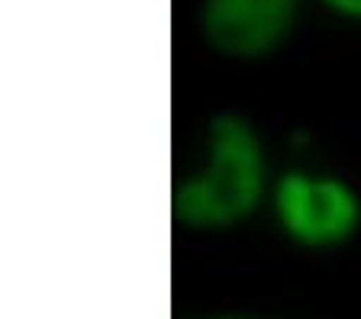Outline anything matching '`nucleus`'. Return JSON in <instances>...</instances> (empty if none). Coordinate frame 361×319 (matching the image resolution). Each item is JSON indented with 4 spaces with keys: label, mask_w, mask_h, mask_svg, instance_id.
<instances>
[{
    "label": "nucleus",
    "mask_w": 361,
    "mask_h": 319,
    "mask_svg": "<svg viewBox=\"0 0 361 319\" xmlns=\"http://www.w3.org/2000/svg\"><path fill=\"white\" fill-rule=\"evenodd\" d=\"M262 194V152L239 116L210 126V168L174 190V216L188 226H229L242 220Z\"/></svg>",
    "instance_id": "f257e3e1"
},
{
    "label": "nucleus",
    "mask_w": 361,
    "mask_h": 319,
    "mask_svg": "<svg viewBox=\"0 0 361 319\" xmlns=\"http://www.w3.org/2000/svg\"><path fill=\"white\" fill-rule=\"evenodd\" d=\"M278 216L300 245L326 249L352 236L358 223V204L345 184L287 175L278 184Z\"/></svg>",
    "instance_id": "f03ea898"
},
{
    "label": "nucleus",
    "mask_w": 361,
    "mask_h": 319,
    "mask_svg": "<svg viewBox=\"0 0 361 319\" xmlns=\"http://www.w3.org/2000/svg\"><path fill=\"white\" fill-rule=\"evenodd\" d=\"M297 0H203L200 30L213 49L255 58L287 36Z\"/></svg>",
    "instance_id": "7ed1b4c3"
},
{
    "label": "nucleus",
    "mask_w": 361,
    "mask_h": 319,
    "mask_svg": "<svg viewBox=\"0 0 361 319\" xmlns=\"http://www.w3.org/2000/svg\"><path fill=\"white\" fill-rule=\"evenodd\" d=\"M329 10L342 16H352V20H361V0H323Z\"/></svg>",
    "instance_id": "20e7f679"
}]
</instances>
